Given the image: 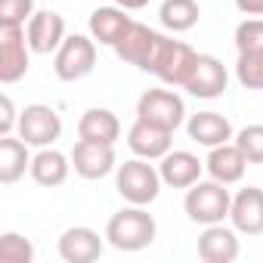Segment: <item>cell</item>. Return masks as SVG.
Instances as JSON below:
<instances>
[{
    "instance_id": "obj_14",
    "label": "cell",
    "mask_w": 263,
    "mask_h": 263,
    "mask_svg": "<svg viewBox=\"0 0 263 263\" xmlns=\"http://www.w3.org/2000/svg\"><path fill=\"white\" fill-rule=\"evenodd\" d=\"M25 34H28V44L37 56H50L62 47V41L68 37L65 34V19L53 10H37L28 25H25Z\"/></svg>"
},
{
    "instance_id": "obj_20",
    "label": "cell",
    "mask_w": 263,
    "mask_h": 263,
    "mask_svg": "<svg viewBox=\"0 0 263 263\" xmlns=\"http://www.w3.org/2000/svg\"><path fill=\"white\" fill-rule=\"evenodd\" d=\"M201 171H204V161L186 149H171L158 161V174H161L164 186H171V189H189L192 183L201 180Z\"/></svg>"
},
{
    "instance_id": "obj_30",
    "label": "cell",
    "mask_w": 263,
    "mask_h": 263,
    "mask_svg": "<svg viewBox=\"0 0 263 263\" xmlns=\"http://www.w3.org/2000/svg\"><path fill=\"white\" fill-rule=\"evenodd\" d=\"M0 108H4V115H0V137H7V134H13V130L19 127V111H16V105H13L10 93L0 96Z\"/></svg>"
},
{
    "instance_id": "obj_24",
    "label": "cell",
    "mask_w": 263,
    "mask_h": 263,
    "mask_svg": "<svg viewBox=\"0 0 263 263\" xmlns=\"http://www.w3.org/2000/svg\"><path fill=\"white\" fill-rule=\"evenodd\" d=\"M201 19V7L198 0H164L161 10H158V22L174 31V34H183V31H192Z\"/></svg>"
},
{
    "instance_id": "obj_16",
    "label": "cell",
    "mask_w": 263,
    "mask_h": 263,
    "mask_svg": "<svg viewBox=\"0 0 263 263\" xmlns=\"http://www.w3.org/2000/svg\"><path fill=\"white\" fill-rule=\"evenodd\" d=\"M238 251H241V245H238V229L235 226L211 223L198 235V257L204 263H232L238 257Z\"/></svg>"
},
{
    "instance_id": "obj_5",
    "label": "cell",
    "mask_w": 263,
    "mask_h": 263,
    "mask_svg": "<svg viewBox=\"0 0 263 263\" xmlns=\"http://www.w3.org/2000/svg\"><path fill=\"white\" fill-rule=\"evenodd\" d=\"M93 68H96V41L87 34H68L62 47L53 53V71L65 84L84 81Z\"/></svg>"
},
{
    "instance_id": "obj_18",
    "label": "cell",
    "mask_w": 263,
    "mask_h": 263,
    "mask_svg": "<svg viewBox=\"0 0 263 263\" xmlns=\"http://www.w3.org/2000/svg\"><path fill=\"white\" fill-rule=\"evenodd\" d=\"M130 10H124V7H96L93 13H90V22H87V28H90V37L99 44V47H118V41L127 34V28L134 25V19L127 16Z\"/></svg>"
},
{
    "instance_id": "obj_17",
    "label": "cell",
    "mask_w": 263,
    "mask_h": 263,
    "mask_svg": "<svg viewBox=\"0 0 263 263\" xmlns=\"http://www.w3.org/2000/svg\"><path fill=\"white\" fill-rule=\"evenodd\" d=\"M186 134H189L192 143H198L204 149H214V146H223V143H232L235 140V130H232L229 118L220 115V111L189 115L186 118Z\"/></svg>"
},
{
    "instance_id": "obj_31",
    "label": "cell",
    "mask_w": 263,
    "mask_h": 263,
    "mask_svg": "<svg viewBox=\"0 0 263 263\" xmlns=\"http://www.w3.org/2000/svg\"><path fill=\"white\" fill-rule=\"evenodd\" d=\"M235 10L241 16H263V0H235Z\"/></svg>"
},
{
    "instance_id": "obj_21",
    "label": "cell",
    "mask_w": 263,
    "mask_h": 263,
    "mask_svg": "<svg viewBox=\"0 0 263 263\" xmlns=\"http://www.w3.org/2000/svg\"><path fill=\"white\" fill-rule=\"evenodd\" d=\"M31 146L19 137V134H7L0 137V183L13 186L25 177V171H31Z\"/></svg>"
},
{
    "instance_id": "obj_29",
    "label": "cell",
    "mask_w": 263,
    "mask_h": 263,
    "mask_svg": "<svg viewBox=\"0 0 263 263\" xmlns=\"http://www.w3.org/2000/svg\"><path fill=\"white\" fill-rule=\"evenodd\" d=\"M235 146L251 164H263V124H248L235 134Z\"/></svg>"
},
{
    "instance_id": "obj_22",
    "label": "cell",
    "mask_w": 263,
    "mask_h": 263,
    "mask_svg": "<svg viewBox=\"0 0 263 263\" xmlns=\"http://www.w3.org/2000/svg\"><path fill=\"white\" fill-rule=\"evenodd\" d=\"M31 180L44 189H56L68 180L71 174V155H62L59 149L47 146V149H37V155L31 158Z\"/></svg>"
},
{
    "instance_id": "obj_6",
    "label": "cell",
    "mask_w": 263,
    "mask_h": 263,
    "mask_svg": "<svg viewBox=\"0 0 263 263\" xmlns=\"http://www.w3.org/2000/svg\"><path fill=\"white\" fill-rule=\"evenodd\" d=\"M195 62H198V53L186 41H174V37L164 34L161 50H158L149 74H155L164 87H180L183 90L189 74H192V68H195Z\"/></svg>"
},
{
    "instance_id": "obj_19",
    "label": "cell",
    "mask_w": 263,
    "mask_h": 263,
    "mask_svg": "<svg viewBox=\"0 0 263 263\" xmlns=\"http://www.w3.org/2000/svg\"><path fill=\"white\" fill-rule=\"evenodd\" d=\"M248 164H251V161H248L245 152L235 146V140H232V143H223V146H214V149L208 152V158H204L208 177L217 180V183H223V186L238 183V180L245 177Z\"/></svg>"
},
{
    "instance_id": "obj_32",
    "label": "cell",
    "mask_w": 263,
    "mask_h": 263,
    "mask_svg": "<svg viewBox=\"0 0 263 263\" xmlns=\"http://www.w3.org/2000/svg\"><path fill=\"white\" fill-rule=\"evenodd\" d=\"M115 4H118V7H124V10H130V13H134V10H143V7H149V0H115Z\"/></svg>"
},
{
    "instance_id": "obj_13",
    "label": "cell",
    "mask_w": 263,
    "mask_h": 263,
    "mask_svg": "<svg viewBox=\"0 0 263 263\" xmlns=\"http://www.w3.org/2000/svg\"><path fill=\"white\" fill-rule=\"evenodd\" d=\"M127 146H130V152H134L137 158L161 161L171 152V146H174V134L137 118L134 124H130V130H127Z\"/></svg>"
},
{
    "instance_id": "obj_15",
    "label": "cell",
    "mask_w": 263,
    "mask_h": 263,
    "mask_svg": "<svg viewBox=\"0 0 263 263\" xmlns=\"http://www.w3.org/2000/svg\"><path fill=\"white\" fill-rule=\"evenodd\" d=\"M105 251V241L90 226H68L59 235V257L65 263H93Z\"/></svg>"
},
{
    "instance_id": "obj_1",
    "label": "cell",
    "mask_w": 263,
    "mask_h": 263,
    "mask_svg": "<svg viewBox=\"0 0 263 263\" xmlns=\"http://www.w3.org/2000/svg\"><path fill=\"white\" fill-rule=\"evenodd\" d=\"M155 235H158V223L143 204H127L118 214H111L105 223V241L124 254L146 251L155 241Z\"/></svg>"
},
{
    "instance_id": "obj_10",
    "label": "cell",
    "mask_w": 263,
    "mask_h": 263,
    "mask_svg": "<svg viewBox=\"0 0 263 263\" xmlns=\"http://www.w3.org/2000/svg\"><path fill=\"white\" fill-rule=\"evenodd\" d=\"M71 167L81 180H102V177L118 171L115 146L93 143V140H78L74 149H71Z\"/></svg>"
},
{
    "instance_id": "obj_3",
    "label": "cell",
    "mask_w": 263,
    "mask_h": 263,
    "mask_svg": "<svg viewBox=\"0 0 263 263\" xmlns=\"http://www.w3.org/2000/svg\"><path fill=\"white\" fill-rule=\"evenodd\" d=\"M229 208H232V195L217 180H198V183H192L186 189V198H183L186 217L192 223H198V226L223 223L229 217Z\"/></svg>"
},
{
    "instance_id": "obj_9",
    "label": "cell",
    "mask_w": 263,
    "mask_h": 263,
    "mask_svg": "<svg viewBox=\"0 0 263 263\" xmlns=\"http://www.w3.org/2000/svg\"><path fill=\"white\" fill-rule=\"evenodd\" d=\"M31 44L25 28H0V81L16 84L31 68Z\"/></svg>"
},
{
    "instance_id": "obj_28",
    "label": "cell",
    "mask_w": 263,
    "mask_h": 263,
    "mask_svg": "<svg viewBox=\"0 0 263 263\" xmlns=\"http://www.w3.org/2000/svg\"><path fill=\"white\" fill-rule=\"evenodd\" d=\"M235 50L238 53L263 50V16H248L245 22H238V28H235Z\"/></svg>"
},
{
    "instance_id": "obj_4",
    "label": "cell",
    "mask_w": 263,
    "mask_h": 263,
    "mask_svg": "<svg viewBox=\"0 0 263 263\" xmlns=\"http://www.w3.org/2000/svg\"><path fill=\"white\" fill-rule=\"evenodd\" d=\"M137 118L174 134V130H180L186 124V102H183V96L177 90L152 87L137 99Z\"/></svg>"
},
{
    "instance_id": "obj_25",
    "label": "cell",
    "mask_w": 263,
    "mask_h": 263,
    "mask_svg": "<svg viewBox=\"0 0 263 263\" xmlns=\"http://www.w3.org/2000/svg\"><path fill=\"white\" fill-rule=\"evenodd\" d=\"M235 81L245 90H263V50L238 53L235 62Z\"/></svg>"
},
{
    "instance_id": "obj_26",
    "label": "cell",
    "mask_w": 263,
    "mask_h": 263,
    "mask_svg": "<svg viewBox=\"0 0 263 263\" xmlns=\"http://www.w3.org/2000/svg\"><path fill=\"white\" fill-rule=\"evenodd\" d=\"M34 260V245L19 235V232H4L0 235V263H31Z\"/></svg>"
},
{
    "instance_id": "obj_7",
    "label": "cell",
    "mask_w": 263,
    "mask_h": 263,
    "mask_svg": "<svg viewBox=\"0 0 263 263\" xmlns=\"http://www.w3.org/2000/svg\"><path fill=\"white\" fill-rule=\"evenodd\" d=\"M16 134L34 146V149H47L53 146L59 137H62V118L53 105H44V102H31L19 111V127Z\"/></svg>"
},
{
    "instance_id": "obj_27",
    "label": "cell",
    "mask_w": 263,
    "mask_h": 263,
    "mask_svg": "<svg viewBox=\"0 0 263 263\" xmlns=\"http://www.w3.org/2000/svg\"><path fill=\"white\" fill-rule=\"evenodd\" d=\"M34 13V0H0V28H25Z\"/></svg>"
},
{
    "instance_id": "obj_11",
    "label": "cell",
    "mask_w": 263,
    "mask_h": 263,
    "mask_svg": "<svg viewBox=\"0 0 263 263\" xmlns=\"http://www.w3.org/2000/svg\"><path fill=\"white\" fill-rule=\"evenodd\" d=\"M229 87V71L226 65L217 59V56H208V53H198V62L186 81V93L195 96V99H220Z\"/></svg>"
},
{
    "instance_id": "obj_12",
    "label": "cell",
    "mask_w": 263,
    "mask_h": 263,
    "mask_svg": "<svg viewBox=\"0 0 263 263\" xmlns=\"http://www.w3.org/2000/svg\"><path fill=\"white\" fill-rule=\"evenodd\" d=\"M229 223L238 229V235H263V189L260 186H245L232 195L229 208Z\"/></svg>"
},
{
    "instance_id": "obj_2",
    "label": "cell",
    "mask_w": 263,
    "mask_h": 263,
    "mask_svg": "<svg viewBox=\"0 0 263 263\" xmlns=\"http://www.w3.org/2000/svg\"><path fill=\"white\" fill-rule=\"evenodd\" d=\"M161 186H164V180H161L158 167L149 164L146 158H137V155L124 164H118V171H115V189L127 204L149 208L161 195Z\"/></svg>"
},
{
    "instance_id": "obj_23",
    "label": "cell",
    "mask_w": 263,
    "mask_h": 263,
    "mask_svg": "<svg viewBox=\"0 0 263 263\" xmlns=\"http://www.w3.org/2000/svg\"><path fill=\"white\" fill-rule=\"evenodd\" d=\"M78 137H81V140H93V143H108V146H115V143L121 140V121H118V115H115L111 108L93 105V108H87V111L81 115V121H78Z\"/></svg>"
},
{
    "instance_id": "obj_8",
    "label": "cell",
    "mask_w": 263,
    "mask_h": 263,
    "mask_svg": "<svg viewBox=\"0 0 263 263\" xmlns=\"http://www.w3.org/2000/svg\"><path fill=\"white\" fill-rule=\"evenodd\" d=\"M161 41H164L161 31H155V28H149L143 22H134L127 28V34L118 41L115 56L121 62H127V65H137L140 71H152V62H155V56L161 50Z\"/></svg>"
}]
</instances>
